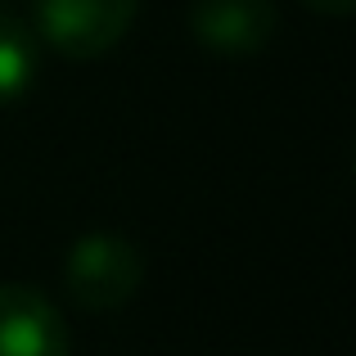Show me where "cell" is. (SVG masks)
I'll return each instance as SVG.
<instances>
[{"label": "cell", "instance_id": "obj_5", "mask_svg": "<svg viewBox=\"0 0 356 356\" xmlns=\"http://www.w3.org/2000/svg\"><path fill=\"white\" fill-rule=\"evenodd\" d=\"M36 68H41V41L32 23L9 0H0V108L23 104L32 95Z\"/></svg>", "mask_w": 356, "mask_h": 356}, {"label": "cell", "instance_id": "obj_4", "mask_svg": "<svg viewBox=\"0 0 356 356\" xmlns=\"http://www.w3.org/2000/svg\"><path fill=\"white\" fill-rule=\"evenodd\" d=\"M72 339L59 307L27 284H0V356H68Z\"/></svg>", "mask_w": 356, "mask_h": 356}, {"label": "cell", "instance_id": "obj_2", "mask_svg": "<svg viewBox=\"0 0 356 356\" xmlns=\"http://www.w3.org/2000/svg\"><path fill=\"white\" fill-rule=\"evenodd\" d=\"M140 0H32V32L63 59H99L136 23Z\"/></svg>", "mask_w": 356, "mask_h": 356}, {"label": "cell", "instance_id": "obj_6", "mask_svg": "<svg viewBox=\"0 0 356 356\" xmlns=\"http://www.w3.org/2000/svg\"><path fill=\"white\" fill-rule=\"evenodd\" d=\"M307 9H316V14H330V18H348L356 9V0H302Z\"/></svg>", "mask_w": 356, "mask_h": 356}, {"label": "cell", "instance_id": "obj_3", "mask_svg": "<svg viewBox=\"0 0 356 356\" xmlns=\"http://www.w3.org/2000/svg\"><path fill=\"white\" fill-rule=\"evenodd\" d=\"M275 0H194L190 5V32L212 54H257L275 36Z\"/></svg>", "mask_w": 356, "mask_h": 356}, {"label": "cell", "instance_id": "obj_1", "mask_svg": "<svg viewBox=\"0 0 356 356\" xmlns=\"http://www.w3.org/2000/svg\"><path fill=\"white\" fill-rule=\"evenodd\" d=\"M145 252L127 235H81L63 257V284L81 312H118L140 293Z\"/></svg>", "mask_w": 356, "mask_h": 356}]
</instances>
